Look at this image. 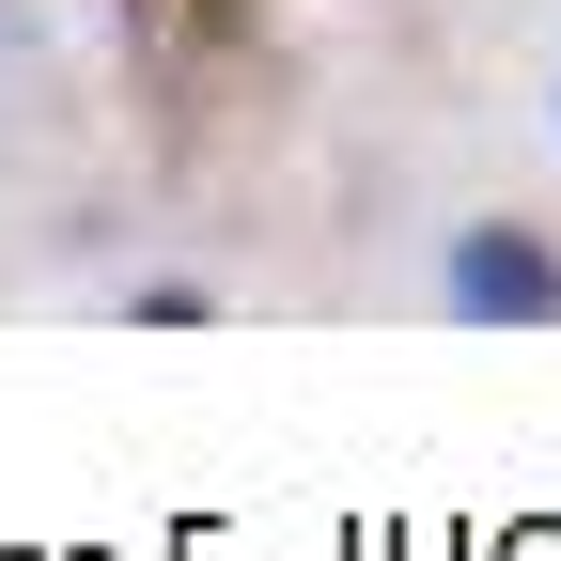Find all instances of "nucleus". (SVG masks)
<instances>
[{"mask_svg":"<svg viewBox=\"0 0 561 561\" xmlns=\"http://www.w3.org/2000/svg\"><path fill=\"white\" fill-rule=\"evenodd\" d=\"M0 62H16V32H0Z\"/></svg>","mask_w":561,"mask_h":561,"instance_id":"39448f33","label":"nucleus"},{"mask_svg":"<svg viewBox=\"0 0 561 561\" xmlns=\"http://www.w3.org/2000/svg\"><path fill=\"white\" fill-rule=\"evenodd\" d=\"M546 140H561V62H546Z\"/></svg>","mask_w":561,"mask_h":561,"instance_id":"20e7f679","label":"nucleus"},{"mask_svg":"<svg viewBox=\"0 0 561 561\" xmlns=\"http://www.w3.org/2000/svg\"><path fill=\"white\" fill-rule=\"evenodd\" d=\"M421 312L483 328V343H546L561 328V203H468L421 234Z\"/></svg>","mask_w":561,"mask_h":561,"instance_id":"f257e3e1","label":"nucleus"},{"mask_svg":"<svg viewBox=\"0 0 561 561\" xmlns=\"http://www.w3.org/2000/svg\"><path fill=\"white\" fill-rule=\"evenodd\" d=\"M110 312H125V328H203V312H219V280H187V265H157V280H125Z\"/></svg>","mask_w":561,"mask_h":561,"instance_id":"7ed1b4c3","label":"nucleus"},{"mask_svg":"<svg viewBox=\"0 0 561 561\" xmlns=\"http://www.w3.org/2000/svg\"><path fill=\"white\" fill-rule=\"evenodd\" d=\"M140 16H172V47H187V62H219V47H250V32H265V0H140Z\"/></svg>","mask_w":561,"mask_h":561,"instance_id":"f03ea898","label":"nucleus"}]
</instances>
